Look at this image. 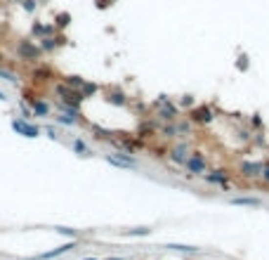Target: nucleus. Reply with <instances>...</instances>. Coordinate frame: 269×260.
<instances>
[{"instance_id": "1", "label": "nucleus", "mask_w": 269, "mask_h": 260, "mask_svg": "<svg viewBox=\"0 0 269 260\" xmlns=\"http://www.w3.org/2000/svg\"><path fill=\"white\" fill-rule=\"evenodd\" d=\"M154 107H156L158 121H163V123H170V121H177V118H179V109H177V104L168 95L158 97V99L154 102Z\"/></svg>"}, {"instance_id": "2", "label": "nucleus", "mask_w": 269, "mask_h": 260, "mask_svg": "<svg viewBox=\"0 0 269 260\" xmlns=\"http://www.w3.org/2000/svg\"><path fill=\"white\" fill-rule=\"evenodd\" d=\"M54 90H57V95H59V99H62V104H64V107H73V109H78V107H81V102H83L81 90L68 88L67 83H59Z\"/></svg>"}, {"instance_id": "3", "label": "nucleus", "mask_w": 269, "mask_h": 260, "mask_svg": "<svg viewBox=\"0 0 269 260\" xmlns=\"http://www.w3.org/2000/svg\"><path fill=\"white\" fill-rule=\"evenodd\" d=\"M184 168H187L191 175H203V173L208 170V159H205V154H201V151H191L189 159L184 161Z\"/></svg>"}, {"instance_id": "4", "label": "nucleus", "mask_w": 269, "mask_h": 260, "mask_svg": "<svg viewBox=\"0 0 269 260\" xmlns=\"http://www.w3.org/2000/svg\"><path fill=\"white\" fill-rule=\"evenodd\" d=\"M41 55H43V50H41V45H36V43L22 41L17 45V57L24 59V62H36Z\"/></svg>"}, {"instance_id": "5", "label": "nucleus", "mask_w": 269, "mask_h": 260, "mask_svg": "<svg viewBox=\"0 0 269 260\" xmlns=\"http://www.w3.org/2000/svg\"><path fill=\"white\" fill-rule=\"evenodd\" d=\"M189 142L187 140H179V142H175L170 149H168V159L173 161V164H177V165H184V161L189 159Z\"/></svg>"}, {"instance_id": "6", "label": "nucleus", "mask_w": 269, "mask_h": 260, "mask_svg": "<svg viewBox=\"0 0 269 260\" xmlns=\"http://www.w3.org/2000/svg\"><path fill=\"white\" fill-rule=\"evenodd\" d=\"M213 118H215V114H213V109H210L208 104H199V107H194V109H191V116H189L191 123H201V125L210 123Z\"/></svg>"}, {"instance_id": "7", "label": "nucleus", "mask_w": 269, "mask_h": 260, "mask_svg": "<svg viewBox=\"0 0 269 260\" xmlns=\"http://www.w3.org/2000/svg\"><path fill=\"white\" fill-rule=\"evenodd\" d=\"M12 130L17 133V135H24V137H38L41 135V128L33 123H28V121H24V118H14L12 121Z\"/></svg>"}, {"instance_id": "8", "label": "nucleus", "mask_w": 269, "mask_h": 260, "mask_svg": "<svg viewBox=\"0 0 269 260\" xmlns=\"http://www.w3.org/2000/svg\"><path fill=\"white\" fill-rule=\"evenodd\" d=\"M262 168H265V164H260V161H243V164L239 165V173H241L246 180H257L262 175Z\"/></svg>"}, {"instance_id": "9", "label": "nucleus", "mask_w": 269, "mask_h": 260, "mask_svg": "<svg viewBox=\"0 0 269 260\" xmlns=\"http://www.w3.org/2000/svg\"><path fill=\"white\" fill-rule=\"evenodd\" d=\"M107 161L116 168H134V159L130 154H109Z\"/></svg>"}, {"instance_id": "10", "label": "nucleus", "mask_w": 269, "mask_h": 260, "mask_svg": "<svg viewBox=\"0 0 269 260\" xmlns=\"http://www.w3.org/2000/svg\"><path fill=\"white\" fill-rule=\"evenodd\" d=\"M203 178H205L208 185H227L229 173L224 168H215V170H210V173H203Z\"/></svg>"}, {"instance_id": "11", "label": "nucleus", "mask_w": 269, "mask_h": 260, "mask_svg": "<svg viewBox=\"0 0 269 260\" xmlns=\"http://www.w3.org/2000/svg\"><path fill=\"white\" fill-rule=\"evenodd\" d=\"M71 248H76V241H71V244H64V246L54 248V251H47V253H43V256H38V260H50V258H57V256H62V253H68Z\"/></svg>"}, {"instance_id": "12", "label": "nucleus", "mask_w": 269, "mask_h": 260, "mask_svg": "<svg viewBox=\"0 0 269 260\" xmlns=\"http://www.w3.org/2000/svg\"><path fill=\"white\" fill-rule=\"evenodd\" d=\"M64 43V38H52V36H45V38H41V50L43 52H52L57 45H62Z\"/></svg>"}, {"instance_id": "13", "label": "nucleus", "mask_w": 269, "mask_h": 260, "mask_svg": "<svg viewBox=\"0 0 269 260\" xmlns=\"http://www.w3.org/2000/svg\"><path fill=\"white\" fill-rule=\"evenodd\" d=\"M175 125H177V140H187V137L191 135V121H182V118H177Z\"/></svg>"}, {"instance_id": "14", "label": "nucleus", "mask_w": 269, "mask_h": 260, "mask_svg": "<svg viewBox=\"0 0 269 260\" xmlns=\"http://www.w3.org/2000/svg\"><path fill=\"white\" fill-rule=\"evenodd\" d=\"M231 204H234V206H250V208H260V199H255V196H234V199H231Z\"/></svg>"}, {"instance_id": "15", "label": "nucleus", "mask_w": 269, "mask_h": 260, "mask_svg": "<svg viewBox=\"0 0 269 260\" xmlns=\"http://www.w3.org/2000/svg\"><path fill=\"white\" fill-rule=\"evenodd\" d=\"M31 109L36 116H47L50 114V104L47 102H41V99H31Z\"/></svg>"}, {"instance_id": "16", "label": "nucleus", "mask_w": 269, "mask_h": 260, "mask_svg": "<svg viewBox=\"0 0 269 260\" xmlns=\"http://www.w3.org/2000/svg\"><path fill=\"white\" fill-rule=\"evenodd\" d=\"M161 135L165 137V140H177V125H175V121H170V123L163 125Z\"/></svg>"}, {"instance_id": "17", "label": "nucleus", "mask_w": 269, "mask_h": 260, "mask_svg": "<svg viewBox=\"0 0 269 260\" xmlns=\"http://www.w3.org/2000/svg\"><path fill=\"white\" fill-rule=\"evenodd\" d=\"M109 102H111V104H118V107H121V104H125L128 99H125V93H123V90H113V93L109 90Z\"/></svg>"}, {"instance_id": "18", "label": "nucleus", "mask_w": 269, "mask_h": 260, "mask_svg": "<svg viewBox=\"0 0 269 260\" xmlns=\"http://www.w3.org/2000/svg\"><path fill=\"white\" fill-rule=\"evenodd\" d=\"M170 251H177V253H199L201 248L199 246H187V244H170Z\"/></svg>"}, {"instance_id": "19", "label": "nucleus", "mask_w": 269, "mask_h": 260, "mask_svg": "<svg viewBox=\"0 0 269 260\" xmlns=\"http://www.w3.org/2000/svg\"><path fill=\"white\" fill-rule=\"evenodd\" d=\"M64 83H67L68 88H76V90H81L83 85H85V78H81V76H67V78H64Z\"/></svg>"}, {"instance_id": "20", "label": "nucleus", "mask_w": 269, "mask_h": 260, "mask_svg": "<svg viewBox=\"0 0 269 260\" xmlns=\"http://www.w3.org/2000/svg\"><path fill=\"white\" fill-rule=\"evenodd\" d=\"M33 33H36V36H41V38H45V36H52V33H54V26H43V24H33Z\"/></svg>"}, {"instance_id": "21", "label": "nucleus", "mask_w": 269, "mask_h": 260, "mask_svg": "<svg viewBox=\"0 0 269 260\" xmlns=\"http://www.w3.org/2000/svg\"><path fill=\"white\" fill-rule=\"evenodd\" d=\"M71 24V14L68 12H59L57 14V28H67Z\"/></svg>"}, {"instance_id": "22", "label": "nucleus", "mask_w": 269, "mask_h": 260, "mask_svg": "<svg viewBox=\"0 0 269 260\" xmlns=\"http://www.w3.org/2000/svg\"><path fill=\"white\" fill-rule=\"evenodd\" d=\"M94 93H97V85H94V83H88V81H85V85H83V88H81V95H83V99H88V97H90V95H94Z\"/></svg>"}, {"instance_id": "23", "label": "nucleus", "mask_w": 269, "mask_h": 260, "mask_svg": "<svg viewBox=\"0 0 269 260\" xmlns=\"http://www.w3.org/2000/svg\"><path fill=\"white\" fill-rule=\"evenodd\" d=\"M73 149L78 151L81 156H88V154H90V151H88V144H85L83 140H73Z\"/></svg>"}, {"instance_id": "24", "label": "nucleus", "mask_w": 269, "mask_h": 260, "mask_svg": "<svg viewBox=\"0 0 269 260\" xmlns=\"http://www.w3.org/2000/svg\"><path fill=\"white\" fill-rule=\"evenodd\" d=\"M179 104H182V107H187V109H194V107H196V99H194L191 95H184L182 99H179Z\"/></svg>"}, {"instance_id": "25", "label": "nucleus", "mask_w": 269, "mask_h": 260, "mask_svg": "<svg viewBox=\"0 0 269 260\" xmlns=\"http://www.w3.org/2000/svg\"><path fill=\"white\" fill-rule=\"evenodd\" d=\"M0 78L7 83H17V76H14L12 71H2V69H0Z\"/></svg>"}, {"instance_id": "26", "label": "nucleus", "mask_w": 269, "mask_h": 260, "mask_svg": "<svg viewBox=\"0 0 269 260\" xmlns=\"http://www.w3.org/2000/svg\"><path fill=\"white\" fill-rule=\"evenodd\" d=\"M236 67H239V71H248V57L241 55L239 57V62H236Z\"/></svg>"}, {"instance_id": "27", "label": "nucleus", "mask_w": 269, "mask_h": 260, "mask_svg": "<svg viewBox=\"0 0 269 260\" xmlns=\"http://www.w3.org/2000/svg\"><path fill=\"white\" fill-rule=\"evenodd\" d=\"M22 2H24V10H26V12H33V10H36V5H38L36 0H22Z\"/></svg>"}, {"instance_id": "28", "label": "nucleus", "mask_w": 269, "mask_h": 260, "mask_svg": "<svg viewBox=\"0 0 269 260\" xmlns=\"http://www.w3.org/2000/svg\"><path fill=\"white\" fill-rule=\"evenodd\" d=\"M260 178H262V180H265V182L269 185V164L265 165V168H262V175H260Z\"/></svg>"}, {"instance_id": "29", "label": "nucleus", "mask_w": 269, "mask_h": 260, "mask_svg": "<svg viewBox=\"0 0 269 260\" xmlns=\"http://www.w3.org/2000/svg\"><path fill=\"white\" fill-rule=\"evenodd\" d=\"M57 232H62V234H68V236H76V232H73V230H67V227H59Z\"/></svg>"}, {"instance_id": "30", "label": "nucleus", "mask_w": 269, "mask_h": 260, "mask_svg": "<svg viewBox=\"0 0 269 260\" xmlns=\"http://www.w3.org/2000/svg\"><path fill=\"white\" fill-rule=\"evenodd\" d=\"M0 99H7V97H5V93H0Z\"/></svg>"}, {"instance_id": "31", "label": "nucleus", "mask_w": 269, "mask_h": 260, "mask_svg": "<svg viewBox=\"0 0 269 260\" xmlns=\"http://www.w3.org/2000/svg\"><path fill=\"white\" fill-rule=\"evenodd\" d=\"M109 260H123V258H109Z\"/></svg>"}, {"instance_id": "32", "label": "nucleus", "mask_w": 269, "mask_h": 260, "mask_svg": "<svg viewBox=\"0 0 269 260\" xmlns=\"http://www.w3.org/2000/svg\"><path fill=\"white\" fill-rule=\"evenodd\" d=\"M85 260H97V258H85Z\"/></svg>"}, {"instance_id": "33", "label": "nucleus", "mask_w": 269, "mask_h": 260, "mask_svg": "<svg viewBox=\"0 0 269 260\" xmlns=\"http://www.w3.org/2000/svg\"><path fill=\"white\" fill-rule=\"evenodd\" d=\"M0 62H2V55H0Z\"/></svg>"}]
</instances>
